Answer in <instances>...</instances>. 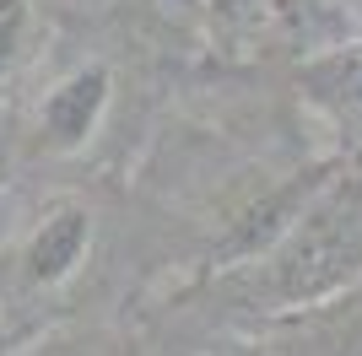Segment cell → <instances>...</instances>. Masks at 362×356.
I'll return each mask as SVG.
<instances>
[{
    "label": "cell",
    "instance_id": "6",
    "mask_svg": "<svg viewBox=\"0 0 362 356\" xmlns=\"http://www.w3.org/2000/svg\"><path fill=\"white\" fill-rule=\"evenodd\" d=\"M28 356H92L81 340H44L38 351H28Z\"/></svg>",
    "mask_w": 362,
    "mask_h": 356
},
{
    "label": "cell",
    "instance_id": "2",
    "mask_svg": "<svg viewBox=\"0 0 362 356\" xmlns=\"http://www.w3.org/2000/svg\"><path fill=\"white\" fill-rule=\"evenodd\" d=\"M276 356H362V281L341 297L303 313H281L271 324Z\"/></svg>",
    "mask_w": 362,
    "mask_h": 356
},
{
    "label": "cell",
    "instance_id": "8",
    "mask_svg": "<svg viewBox=\"0 0 362 356\" xmlns=\"http://www.w3.org/2000/svg\"><path fill=\"white\" fill-rule=\"evenodd\" d=\"M173 6H184V11H195V6H200V0H173Z\"/></svg>",
    "mask_w": 362,
    "mask_h": 356
},
{
    "label": "cell",
    "instance_id": "4",
    "mask_svg": "<svg viewBox=\"0 0 362 356\" xmlns=\"http://www.w3.org/2000/svg\"><path fill=\"white\" fill-rule=\"evenodd\" d=\"M108 87H114V76L103 65H81V71L65 76L60 87L44 97V108H38V130H44L49 146L54 151L87 146V135L98 130V119L108 108Z\"/></svg>",
    "mask_w": 362,
    "mask_h": 356
},
{
    "label": "cell",
    "instance_id": "5",
    "mask_svg": "<svg viewBox=\"0 0 362 356\" xmlns=\"http://www.w3.org/2000/svg\"><path fill=\"white\" fill-rule=\"evenodd\" d=\"M38 38V0H0V76H11L33 54Z\"/></svg>",
    "mask_w": 362,
    "mask_h": 356
},
{
    "label": "cell",
    "instance_id": "7",
    "mask_svg": "<svg viewBox=\"0 0 362 356\" xmlns=\"http://www.w3.org/2000/svg\"><path fill=\"white\" fill-rule=\"evenodd\" d=\"M211 356H276L271 345H222V351H211Z\"/></svg>",
    "mask_w": 362,
    "mask_h": 356
},
{
    "label": "cell",
    "instance_id": "3",
    "mask_svg": "<svg viewBox=\"0 0 362 356\" xmlns=\"http://www.w3.org/2000/svg\"><path fill=\"white\" fill-rule=\"evenodd\" d=\"M92 249V210L81 200H54L22 243V275L28 286H60Z\"/></svg>",
    "mask_w": 362,
    "mask_h": 356
},
{
    "label": "cell",
    "instance_id": "1",
    "mask_svg": "<svg viewBox=\"0 0 362 356\" xmlns=\"http://www.w3.org/2000/svg\"><path fill=\"white\" fill-rule=\"evenodd\" d=\"M362 281V173L325 178L271 254L249 265V302L265 313H303Z\"/></svg>",
    "mask_w": 362,
    "mask_h": 356
}]
</instances>
